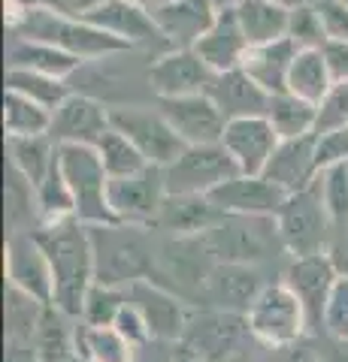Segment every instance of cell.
Returning <instances> with one entry per match:
<instances>
[{"label": "cell", "instance_id": "8d00e7d4", "mask_svg": "<svg viewBox=\"0 0 348 362\" xmlns=\"http://www.w3.org/2000/svg\"><path fill=\"white\" fill-rule=\"evenodd\" d=\"M49 305L6 284V344H37V332Z\"/></svg>", "mask_w": 348, "mask_h": 362}, {"label": "cell", "instance_id": "bcb514c9", "mask_svg": "<svg viewBox=\"0 0 348 362\" xmlns=\"http://www.w3.org/2000/svg\"><path fill=\"white\" fill-rule=\"evenodd\" d=\"M125 341H130L133 347H145V344H152L155 338H152V332H149V323H145V317L140 314V308H133V305L128 302L125 308H121V314H118V320H116V326H112Z\"/></svg>", "mask_w": 348, "mask_h": 362}, {"label": "cell", "instance_id": "f907efd6", "mask_svg": "<svg viewBox=\"0 0 348 362\" xmlns=\"http://www.w3.org/2000/svg\"><path fill=\"white\" fill-rule=\"evenodd\" d=\"M324 61H327V70L333 76V85L336 82H348V42L345 40H327L324 42Z\"/></svg>", "mask_w": 348, "mask_h": 362}, {"label": "cell", "instance_id": "8fae6325", "mask_svg": "<svg viewBox=\"0 0 348 362\" xmlns=\"http://www.w3.org/2000/svg\"><path fill=\"white\" fill-rule=\"evenodd\" d=\"M167 202L164 169L149 166L130 178H112L109 181V209L118 223L128 226H149L158 223V214Z\"/></svg>", "mask_w": 348, "mask_h": 362}, {"label": "cell", "instance_id": "2e32d148", "mask_svg": "<svg viewBox=\"0 0 348 362\" xmlns=\"http://www.w3.org/2000/svg\"><path fill=\"white\" fill-rule=\"evenodd\" d=\"M339 281V272L330 263L327 254H312V257H294V263L285 272V284L294 290V296L306 308L309 329H324V308L330 302V293Z\"/></svg>", "mask_w": 348, "mask_h": 362}, {"label": "cell", "instance_id": "f35d334b", "mask_svg": "<svg viewBox=\"0 0 348 362\" xmlns=\"http://www.w3.org/2000/svg\"><path fill=\"white\" fill-rule=\"evenodd\" d=\"M6 90H18V94L30 97L33 103L46 106L49 112H55L70 97V88H67V82H61V78L18 70V66H6Z\"/></svg>", "mask_w": 348, "mask_h": 362}, {"label": "cell", "instance_id": "9c48e42d", "mask_svg": "<svg viewBox=\"0 0 348 362\" xmlns=\"http://www.w3.org/2000/svg\"><path fill=\"white\" fill-rule=\"evenodd\" d=\"M109 121L118 133H125L128 139L142 151V157L152 166H170L188 145L179 139V133L167 124V118L158 109H142V106H112Z\"/></svg>", "mask_w": 348, "mask_h": 362}, {"label": "cell", "instance_id": "ba28073f", "mask_svg": "<svg viewBox=\"0 0 348 362\" xmlns=\"http://www.w3.org/2000/svg\"><path fill=\"white\" fill-rule=\"evenodd\" d=\"M240 169L224 145H188L170 166H164L167 197H209L224 181L237 178Z\"/></svg>", "mask_w": 348, "mask_h": 362}, {"label": "cell", "instance_id": "52a82bcc", "mask_svg": "<svg viewBox=\"0 0 348 362\" xmlns=\"http://www.w3.org/2000/svg\"><path fill=\"white\" fill-rule=\"evenodd\" d=\"M203 242L218 263L249 266L269 257L276 247H285L279 239L276 218H242V214H221L215 226L203 233Z\"/></svg>", "mask_w": 348, "mask_h": 362}, {"label": "cell", "instance_id": "94428289", "mask_svg": "<svg viewBox=\"0 0 348 362\" xmlns=\"http://www.w3.org/2000/svg\"><path fill=\"white\" fill-rule=\"evenodd\" d=\"M130 4H140V6H145V9L152 13V9H155V6H161L164 0H130Z\"/></svg>", "mask_w": 348, "mask_h": 362}, {"label": "cell", "instance_id": "91938a15", "mask_svg": "<svg viewBox=\"0 0 348 362\" xmlns=\"http://www.w3.org/2000/svg\"><path fill=\"white\" fill-rule=\"evenodd\" d=\"M269 4L285 6V9H297V6H303V4H309V0H269Z\"/></svg>", "mask_w": 348, "mask_h": 362}, {"label": "cell", "instance_id": "f546056e", "mask_svg": "<svg viewBox=\"0 0 348 362\" xmlns=\"http://www.w3.org/2000/svg\"><path fill=\"white\" fill-rule=\"evenodd\" d=\"M330 88H333V76L327 70V61H324L321 49L297 52L294 64H291V76H288V94L318 106L327 97Z\"/></svg>", "mask_w": 348, "mask_h": 362}, {"label": "cell", "instance_id": "7c38bea8", "mask_svg": "<svg viewBox=\"0 0 348 362\" xmlns=\"http://www.w3.org/2000/svg\"><path fill=\"white\" fill-rule=\"evenodd\" d=\"M155 109L167 118V124L185 145H218L228 127V118L221 115V109L206 90L191 97H164L155 103Z\"/></svg>", "mask_w": 348, "mask_h": 362}, {"label": "cell", "instance_id": "5bb4252c", "mask_svg": "<svg viewBox=\"0 0 348 362\" xmlns=\"http://www.w3.org/2000/svg\"><path fill=\"white\" fill-rule=\"evenodd\" d=\"M125 290H128V302L133 308H140V314L145 317L155 341H167V344L182 341L191 308H185V302L173 290H167L152 278H142Z\"/></svg>", "mask_w": 348, "mask_h": 362}, {"label": "cell", "instance_id": "db71d44e", "mask_svg": "<svg viewBox=\"0 0 348 362\" xmlns=\"http://www.w3.org/2000/svg\"><path fill=\"white\" fill-rule=\"evenodd\" d=\"M315 350H318L321 362H348V341H339V338L327 335V341L318 344Z\"/></svg>", "mask_w": 348, "mask_h": 362}, {"label": "cell", "instance_id": "60d3db41", "mask_svg": "<svg viewBox=\"0 0 348 362\" xmlns=\"http://www.w3.org/2000/svg\"><path fill=\"white\" fill-rule=\"evenodd\" d=\"M125 305H128L125 287H109V284H97L94 281V287L88 290V296H85L79 320L85 326H116Z\"/></svg>", "mask_w": 348, "mask_h": 362}, {"label": "cell", "instance_id": "ffe728a7", "mask_svg": "<svg viewBox=\"0 0 348 362\" xmlns=\"http://www.w3.org/2000/svg\"><path fill=\"white\" fill-rule=\"evenodd\" d=\"M82 21L94 25L100 30L112 33V37L125 40L130 45H155V42H164L170 49V42L164 40L161 28L155 25L152 13L140 4H130V0H106L100 4L97 9H91Z\"/></svg>", "mask_w": 348, "mask_h": 362}, {"label": "cell", "instance_id": "e575fe53", "mask_svg": "<svg viewBox=\"0 0 348 362\" xmlns=\"http://www.w3.org/2000/svg\"><path fill=\"white\" fill-rule=\"evenodd\" d=\"M266 121L273 124V130L279 133V139H300V136L315 133L318 124V106L306 103L294 94H276L269 97V112Z\"/></svg>", "mask_w": 348, "mask_h": 362}, {"label": "cell", "instance_id": "7dc6e473", "mask_svg": "<svg viewBox=\"0 0 348 362\" xmlns=\"http://www.w3.org/2000/svg\"><path fill=\"white\" fill-rule=\"evenodd\" d=\"M25 9H46V13L64 16V18H85L91 9H97L106 0H13Z\"/></svg>", "mask_w": 348, "mask_h": 362}, {"label": "cell", "instance_id": "9f6ffc18", "mask_svg": "<svg viewBox=\"0 0 348 362\" xmlns=\"http://www.w3.org/2000/svg\"><path fill=\"white\" fill-rule=\"evenodd\" d=\"M285 362H321V356H318L315 347H309V344L300 341V344H294V347H288Z\"/></svg>", "mask_w": 348, "mask_h": 362}, {"label": "cell", "instance_id": "7bdbcfd3", "mask_svg": "<svg viewBox=\"0 0 348 362\" xmlns=\"http://www.w3.org/2000/svg\"><path fill=\"white\" fill-rule=\"evenodd\" d=\"M288 40L297 45L300 52L306 49H324V42H327V30L321 25V16L315 4H303L297 9H291L288 16Z\"/></svg>", "mask_w": 348, "mask_h": 362}, {"label": "cell", "instance_id": "11a10c76", "mask_svg": "<svg viewBox=\"0 0 348 362\" xmlns=\"http://www.w3.org/2000/svg\"><path fill=\"white\" fill-rule=\"evenodd\" d=\"M6 362H40L37 347H30V344H6Z\"/></svg>", "mask_w": 348, "mask_h": 362}, {"label": "cell", "instance_id": "44dd1931", "mask_svg": "<svg viewBox=\"0 0 348 362\" xmlns=\"http://www.w3.org/2000/svg\"><path fill=\"white\" fill-rule=\"evenodd\" d=\"M264 175L269 181H276L285 194H297V190H306L309 185H315V178L321 175L318 133L300 136V139H282Z\"/></svg>", "mask_w": 348, "mask_h": 362}, {"label": "cell", "instance_id": "681fc988", "mask_svg": "<svg viewBox=\"0 0 348 362\" xmlns=\"http://www.w3.org/2000/svg\"><path fill=\"white\" fill-rule=\"evenodd\" d=\"M333 163H348V127L318 136V166L327 169Z\"/></svg>", "mask_w": 348, "mask_h": 362}, {"label": "cell", "instance_id": "1f68e13d", "mask_svg": "<svg viewBox=\"0 0 348 362\" xmlns=\"http://www.w3.org/2000/svg\"><path fill=\"white\" fill-rule=\"evenodd\" d=\"M73 317H67L55 305H49L43 314L40 332H37V356L40 362H76L79 350H76V326L70 323Z\"/></svg>", "mask_w": 348, "mask_h": 362}, {"label": "cell", "instance_id": "d590c367", "mask_svg": "<svg viewBox=\"0 0 348 362\" xmlns=\"http://www.w3.org/2000/svg\"><path fill=\"white\" fill-rule=\"evenodd\" d=\"M9 163L25 175L33 187H40L58 160V145L52 136H30V139H6Z\"/></svg>", "mask_w": 348, "mask_h": 362}, {"label": "cell", "instance_id": "b9f144b4", "mask_svg": "<svg viewBox=\"0 0 348 362\" xmlns=\"http://www.w3.org/2000/svg\"><path fill=\"white\" fill-rule=\"evenodd\" d=\"M318 187H321V199L330 221L336 226H345L348 223V163H333L327 169H321Z\"/></svg>", "mask_w": 348, "mask_h": 362}, {"label": "cell", "instance_id": "f6af8a7d", "mask_svg": "<svg viewBox=\"0 0 348 362\" xmlns=\"http://www.w3.org/2000/svg\"><path fill=\"white\" fill-rule=\"evenodd\" d=\"M324 332L330 338L348 341V278H339L324 308Z\"/></svg>", "mask_w": 348, "mask_h": 362}, {"label": "cell", "instance_id": "d6986e66", "mask_svg": "<svg viewBox=\"0 0 348 362\" xmlns=\"http://www.w3.org/2000/svg\"><path fill=\"white\" fill-rule=\"evenodd\" d=\"M212 76L215 73L200 61V54L194 49H167L149 66V85L158 100L203 94L212 82Z\"/></svg>", "mask_w": 348, "mask_h": 362}, {"label": "cell", "instance_id": "d4e9b609", "mask_svg": "<svg viewBox=\"0 0 348 362\" xmlns=\"http://www.w3.org/2000/svg\"><path fill=\"white\" fill-rule=\"evenodd\" d=\"M206 94L215 100V106L221 109V115L228 121L266 118V112H269V94L242 70L215 73L206 88Z\"/></svg>", "mask_w": 348, "mask_h": 362}, {"label": "cell", "instance_id": "4dcf8cb0", "mask_svg": "<svg viewBox=\"0 0 348 362\" xmlns=\"http://www.w3.org/2000/svg\"><path fill=\"white\" fill-rule=\"evenodd\" d=\"M6 233L21 235L33 233L40 226V202H37V187L9 163L6 166Z\"/></svg>", "mask_w": 348, "mask_h": 362}, {"label": "cell", "instance_id": "816d5d0a", "mask_svg": "<svg viewBox=\"0 0 348 362\" xmlns=\"http://www.w3.org/2000/svg\"><path fill=\"white\" fill-rule=\"evenodd\" d=\"M327 257H330V263L336 266V272H339V278H348V223L342 226L339 233H333Z\"/></svg>", "mask_w": 348, "mask_h": 362}, {"label": "cell", "instance_id": "8992f818", "mask_svg": "<svg viewBox=\"0 0 348 362\" xmlns=\"http://www.w3.org/2000/svg\"><path fill=\"white\" fill-rule=\"evenodd\" d=\"M276 226H279V239H282L285 251L294 257H312V254H327L330 247V214L324 209L321 199V187L318 178L315 185H309L306 190H297L285 199L282 211L276 214Z\"/></svg>", "mask_w": 348, "mask_h": 362}, {"label": "cell", "instance_id": "cb8c5ba5", "mask_svg": "<svg viewBox=\"0 0 348 362\" xmlns=\"http://www.w3.org/2000/svg\"><path fill=\"white\" fill-rule=\"evenodd\" d=\"M194 52L200 54V61H203L212 73L240 70L245 61V52H249V40H245V33L240 28L237 9H218L212 28L200 37Z\"/></svg>", "mask_w": 348, "mask_h": 362}, {"label": "cell", "instance_id": "5b68a950", "mask_svg": "<svg viewBox=\"0 0 348 362\" xmlns=\"http://www.w3.org/2000/svg\"><path fill=\"white\" fill-rule=\"evenodd\" d=\"M252 338H257L264 347L273 350H288L303 341V335L309 332V317L306 308L300 305L285 281L282 284H266L261 296L252 302V308L245 311Z\"/></svg>", "mask_w": 348, "mask_h": 362}, {"label": "cell", "instance_id": "ee69618b", "mask_svg": "<svg viewBox=\"0 0 348 362\" xmlns=\"http://www.w3.org/2000/svg\"><path fill=\"white\" fill-rule=\"evenodd\" d=\"M348 127V82H336L327 97L318 103V124H315V133H336V130H345Z\"/></svg>", "mask_w": 348, "mask_h": 362}, {"label": "cell", "instance_id": "9a60e30c", "mask_svg": "<svg viewBox=\"0 0 348 362\" xmlns=\"http://www.w3.org/2000/svg\"><path fill=\"white\" fill-rule=\"evenodd\" d=\"M285 194L276 181H269L266 175H237L230 181H224L221 187H215L206 197L212 206L221 214H242V218H276L282 211Z\"/></svg>", "mask_w": 348, "mask_h": 362}, {"label": "cell", "instance_id": "d6a6232c", "mask_svg": "<svg viewBox=\"0 0 348 362\" xmlns=\"http://www.w3.org/2000/svg\"><path fill=\"white\" fill-rule=\"evenodd\" d=\"M76 350L85 362H137V347L112 326H85L76 320Z\"/></svg>", "mask_w": 348, "mask_h": 362}, {"label": "cell", "instance_id": "e0dca14e", "mask_svg": "<svg viewBox=\"0 0 348 362\" xmlns=\"http://www.w3.org/2000/svg\"><path fill=\"white\" fill-rule=\"evenodd\" d=\"M279 133L266 118H237L228 121L221 136L224 151L233 157L240 175H264L279 148Z\"/></svg>", "mask_w": 348, "mask_h": 362}, {"label": "cell", "instance_id": "6da1fadb", "mask_svg": "<svg viewBox=\"0 0 348 362\" xmlns=\"http://www.w3.org/2000/svg\"><path fill=\"white\" fill-rule=\"evenodd\" d=\"M40 247L49 257L52 278H55V299L52 305L67 317L79 320L88 290L94 287V245H91V226L82 221H61L46 223L33 230Z\"/></svg>", "mask_w": 348, "mask_h": 362}, {"label": "cell", "instance_id": "74e56055", "mask_svg": "<svg viewBox=\"0 0 348 362\" xmlns=\"http://www.w3.org/2000/svg\"><path fill=\"white\" fill-rule=\"evenodd\" d=\"M97 154H100V160H103L109 181L112 178H130V175H137L142 169L152 166L137 145H133L125 133H118L116 127H109L103 133V139L97 142Z\"/></svg>", "mask_w": 348, "mask_h": 362}, {"label": "cell", "instance_id": "603a6c76", "mask_svg": "<svg viewBox=\"0 0 348 362\" xmlns=\"http://www.w3.org/2000/svg\"><path fill=\"white\" fill-rule=\"evenodd\" d=\"M266 284L261 281V272L249 263H215L203 284V296L212 302V308L245 314L252 302L261 296Z\"/></svg>", "mask_w": 348, "mask_h": 362}, {"label": "cell", "instance_id": "836d02e7", "mask_svg": "<svg viewBox=\"0 0 348 362\" xmlns=\"http://www.w3.org/2000/svg\"><path fill=\"white\" fill-rule=\"evenodd\" d=\"M4 130L6 139H30V136H49L52 112L33 103L18 90H4Z\"/></svg>", "mask_w": 348, "mask_h": 362}, {"label": "cell", "instance_id": "30bf717a", "mask_svg": "<svg viewBox=\"0 0 348 362\" xmlns=\"http://www.w3.org/2000/svg\"><path fill=\"white\" fill-rule=\"evenodd\" d=\"M252 335L245 314L221 311V308H200L191 311L182 344L200 354L206 362H224L240 354L242 341Z\"/></svg>", "mask_w": 348, "mask_h": 362}, {"label": "cell", "instance_id": "c3c4849f", "mask_svg": "<svg viewBox=\"0 0 348 362\" xmlns=\"http://www.w3.org/2000/svg\"><path fill=\"white\" fill-rule=\"evenodd\" d=\"M321 16V25L327 30V40L348 42V4L345 0H312Z\"/></svg>", "mask_w": 348, "mask_h": 362}, {"label": "cell", "instance_id": "ac0fdd59", "mask_svg": "<svg viewBox=\"0 0 348 362\" xmlns=\"http://www.w3.org/2000/svg\"><path fill=\"white\" fill-rule=\"evenodd\" d=\"M109 127V106H103L94 97L70 94L52 112L49 136L55 145H91V148H97V142L103 139Z\"/></svg>", "mask_w": 348, "mask_h": 362}, {"label": "cell", "instance_id": "484cf974", "mask_svg": "<svg viewBox=\"0 0 348 362\" xmlns=\"http://www.w3.org/2000/svg\"><path fill=\"white\" fill-rule=\"evenodd\" d=\"M297 45L291 42L288 37L279 42H266V45H249L245 52V61L240 70L254 78L269 97L285 94L288 90V76H291V64L297 58Z\"/></svg>", "mask_w": 348, "mask_h": 362}, {"label": "cell", "instance_id": "3957f363", "mask_svg": "<svg viewBox=\"0 0 348 362\" xmlns=\"http://www.w3.org/2000/svg\"><path fill=\"white\" fill-rule=\"evenodd\" d=\"M140 230L142 226H128V223L91 226L97 284L130 287L142 278H152L155 257Z\"/></svg>", "mask_w": 348, "mask_h": 362}, {"label": "cell", "instance_id": "ab89813d", "mask_svg": "<svg viewBox=\"0 0 348 362\" xmlns=\"http://www.w3.org/2000/svg\"><path fill=\"white\" fill-rule=\"evenodd\" d=\"M37 202H40V226L76 218L73 190H70V185H67L58 160H55V166H52V173L46 175V181L37 187Z\"/></svg>", "mask_w": 348, "mask_h": 362}, {"label": "cell", "instance_id": "83f0119b", "mask_svg": "<svg viewBox=\"0 0 348 362\" xmlns=\"http://www.w3.org/2000/svg\"><path fill=\"white\" fill-rule=\"evenodd\" d=\"M218 218L221 211L206 197H167L158 223L170 230L176 239H194V235L209 233Z\"/></svg>", "mask_w": 348, "mask_h": 362}, {"label": "cell", "instance_id": "6f0895ef", "mask_svg": "<svg viewBox=\"0 0 348 362\" xmlns=\"http://www.w3.org/2000/svg\"><path fill=\"white\" fill-rule=\"evenodd\" d=\"M173 362H206V359L200 356V354H194L191 347H185L182 341H179V344H173Z\"/></svg>", "mask_w": 348, "mask_h": 362}, {"label": "cell", "instance_id": "4fadbf2b", "mask_svg": "<svg viewBox=\"0 0 348 362\" xmlns=\"http://www.w3.org/2000/svg\"><path fill=\"white\" fill-rule=\"evenodd\" d=\"M4 269H6V284L18 287L43 305H52L55 299V278L46 251L40 247L37 235L21 233L6 235V251H4Z\"/></svg>", "mask_w": 348, "mask_h": 362}, {"label": "cell", "instance_id": "6125c7cd", "mask_svg": "<svg viewBox=\"0 0 348 362\" xmlns=\"http://www.w3.org/2000/svg\"><path fill=\"white\" fill-rule=\"evenodd\" d=\"M345 4H348V0H345Z\"/></svg>", "mask_w": 348, "mask_h": 362}, {"label": "cell", "instance_id": "7402d4cb", "mask_svg": "<svg viewBox=\"0 0 348 362\" xmlns=\"http://www.w3.org/2000/svg\"><path fill=\"white\" fill-rule=\"evenodd\" d=\"M218 9L209 0H164L152 9L155 25L161 28L170 49H194L200 37L212 28Z\"/></svg>", "mask_w": 348, "mask_h": 362}, {"label": "cell", "instance_id": "7a4b0ae2", "mask_svg": "<svg viewBox=\"0 0 348 362\" xmlns=\"http://www.w3.org/2000/svg\"><path fill=\"white\" fill-rule=\"evenodd\" d=\"M6 28L16 37L52 42L82 61L106 58V54H121L133 49L130 42L112 37V33L88 25L82 18H64V16L46 13V9H25L13 4V0H6Z\"/></svg>", "mask_w": 348, "mask_h": 362}, {"label": "cell", "instance_id": "277c9868", "mask_svg": "<svg viewBox=\"0 0 348 362\" xmlns=\"http://www.w3.org/2000/svg\"><path fill=\"white\" fill-rule=\"evenodd\" d=\"M58 163L73 190L76 221H82L85 226L118 223L109 209V175L97 148L91 145H58Z\"/></svg>", "mask_w": 348, "mask_h": 362}, {"label": "cell", "instance_id": "4316f807", "mask_svg": "<svg viewBox=\"0 0 348 362\" xmlns=\"http://www.w3.org/2000/svg\"><path fill=\"white\" fill-rule=\"evenodd\" d=\"M9 66H18V70H30V73H43V76H52V78H61L67 82L79 66L85 64L82 58L76 54L58 49L52 42H43V40H28V37H16L9 42Z\"/></svg>", "mask_w": 348, "mask_h": 362}, {"label": "cell", "instance_id": "f1b7e54d", "mask_svg": "<svg viewBox=\"0 0 348 362\" xmlns=\"http://www.w3.org/2000/svg\"><path fill=\"white\" fill-rule=\"evenodd\" d=\"M288 16H291V9L276 6L269 0H245L237 9L240 28L245 33V40H249V45H266V42L285 40Z\"/></svg>", "mask_w": 348, "mask_h": 362}, {"label": "cell", "instance_id": "680465c9", "mask_svg": "<svg viewBox=\"0 0 348 362\" xmlns=\"http://www.w3.org/2000/svg\"><path fill=\"white\" fill-rule=\"evenodd\" d=\"M209 4L215 6V9H240L245 0H209Z\"/></svg>", "mask_w": 348, "mask_h": 362}, {"label": "cell", "instance_id": "f5cc1de1", "mask_svg": "<svg viewBox=\"0 0 348 362\" xmlns=\"http://www.w3.org/2000/svg\"><path fill=\"white\" fill-rule=\"evenodd\" d=\"M137 362H173V344L152 341L137 350Z\"/></svg>", "mask_w": 348, "mask_h": 362}]
</instances>
